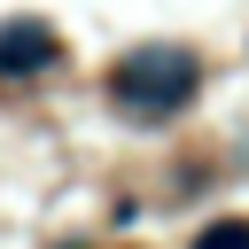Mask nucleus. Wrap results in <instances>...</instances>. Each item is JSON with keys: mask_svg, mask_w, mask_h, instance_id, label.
Here are the masks:
<instances>
[{"mask_svg": "<svg viewBox=\"0 0 249 249\" xmlns=\"http://www.w3.org/2000/svg\"><path fill=\"white\" fill-rule=\"evenodd\" d=\"M109 86H117L124 101H140V109H179V101L195 93V54H187V47H140V54L117 62Z\"/></svg>", "mask_w": 249, "mask_h": 249, "instance_id": "nucleus-1", "label": "nucleus"}, {"mask_svg": "<svg viewBox=\"0 0 249 249\" xmlns=\"http://www.w3.org/2000/svg\"><path fill=\"white\" fill-rule=\"evenodd\" d=\"M195 249H249V218H210L195 233Z\"/></svg>", "mask_w": 249, "mask_h": 249, "instance_id": "nucleus-2", "label": "nucleus"}]
</instances>
